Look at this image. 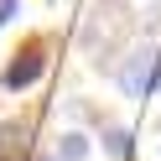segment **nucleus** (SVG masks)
I'll return each mask as SVG.
<instances>
[{"mask_svg":"<svg viewBox=\"0 0 161 161\" xmlns=\"http://www.w3.org/2000/svg\"><path fill=\"white\" fill-rule=\"evenodd\" d=\"M156 83H161V47L156 42H135L125 52V63H119V88L130 99H146Z\"/></svg>","mask_w":161,"mask_h":161,"instance_id":"nucleus-1","label":"nucleus"},{"mask_svg":"<svg viewBox=\"0 0 161 161\" xmlns=\"http://www.w3.org/2000/svg\"><path fill=\"white\" fill-rule=\"evenodd\" d=\"M42 52H26L21 57V63H11V68H5V88H26V83H36V78H42Z\"/></svg>","mask_w":161,"mask_h":161,"instance_id":"nucleus-2","label":"nucleus"},{"mask_svg":"<svg viewBox=\"0 0 161 161\" xmlns=\"http://www.w3.org/2000/svg\"><path fill=\"white\" fill-rule=\"evenodd\" d=\"M57 156H63V161H83L88 156V140L78 135V130H68V135L57 140Z\"/></svg>","mask_w":161,"mask_h":161,"instance_id":"nucleus-3","label":"nucleus"},{"mask_svg":"<svg viewBox=\"0 0 161 161\" xmlns=\"http://www.w3.org/2000/svg\"><path fill=\"white\" fill-rule=\"evenodd\" d=\"M104 151H109V156H130V130L109 125V130H104Z\"/></svg>","mask_w":161,"mask_h":161,"instance_id":"nucleus-4","label":"nucleus"},{"mask_svg":"<svg viewBox=\"0 0 161 161\" xmlns=\"http://www.w3.org/2000/svg\"><path fill=\"white\" fill-rule=\"evenodd\" d=\"M42 161H63V156H42Z\"/></svg>","mask_w":161,"mask_h":161,"instance_id":"nucleus-5","label":"nucleus"}]
</instances>
